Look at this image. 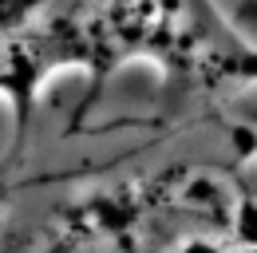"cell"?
<instances>
[{
	"label": "cell",
	"instance_id": "cell-1",
	"mask_svg": "<svg viewBox=\"0 0 257 253\" xmlns=\"http://www.w3.org/2000/svg\"><path fill=\"white\" fill-rule=\"evenodd\" d=\"M0 253H257V79L28 139L0 162Z\"/></svg>",
	"mask_w": 257,
	"mask_h": 253
},
{
	"label": "cell",
	"instance_id": "cell-2",
	"mask_svg": "<svg viewBox=\"0 0 257 253\" xmlns=\"http://www.w3.org/2000/svg\"><path fill=\"white\" fill-rule=\"evenodd\" d=\"M257 79V24L222 0H0V162L147 95Z\"/></svg>",
	"mask_w": 257,
	"mask_h": 253
}]
</instances>
